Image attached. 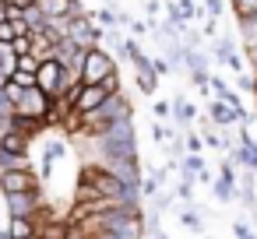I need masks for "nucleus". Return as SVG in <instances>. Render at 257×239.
Here are the masks:
<instances>
[{
    "instance_id": "obj_1",
    "label": "nucleus",
    "mask_w": 257,
    "mask_h": 239,
    "mask_svg": "<svg viewBox=\"0 0 257 239\" xmlns=\"http://www.w3.org/2000/svg\"><path fill=\"white\" fill-rule=\"evenodd\" d=\"M78 183L92 186L99 197H109V200H120V204H141V190H134L123 179H116L102 162H85L81 172H78Z\"/></svg>"
},
{
    "instance_id": "obj_2",
    "label": "nucleus",
    "mask_w": 257,
    "mask_h": 239,
    "mask_svg": "<svg viewBox=\"0 0 257 239\" xmlns=\"http://www.w3.org/2000/svg\"><path fill=\"white\" fill-rule=\"evenodd\" d=\"M99 162H113V158H131L138 155V134H134V120H123V123H113L106 127L102 134L88 137Z\"/></svg>"
},
{
    "instance_id": "obj_3",
    "label": "nucleus",
    "mask_w": 257,
    "mask_h": 239,
    "mask_svg": "<svg viewBox=\"0 0 257 239\" xmlns=\"http://www.w3.org/2000/svg\"><path fill=\"white\" fill-rule=\"evenodd\" d=\"M123 120H134V106H131V99L123 95V92H116V95H109L95 113H88V116H81V123H78V134H85V137H95V134H102L106 127H113V123H123Z\"/></svg>"
},
{
    "instance_id": "obj_4",
    "label": "nucleus",
    "mask_w": 257,
    "mask_h": 239,
    "mask_svg": "<svg viewBox=\"0 0 257 239\" xmlns=\"http://www.w3.org/2000/svg\"><path fill=\"white\" fill-rule=\"evenodd\" d=\"M109 74H116V60L106 46H95V50L81 53V85H102Z\"/></svg>"
},
{
    "instance_id": "obj_5",
    "label": "nucleus",
    "mask_w": 257,
    "mask_h": 239,
    "mask_svg": "<svg viewBox=\"0 0 257 239\" xmlns=\"http://www.w3.org/2000/svg\"><path fill=\"white\" fill-rule=\"evenodd\" d=\"M15 109H18V116L39 120V123H46V127H50V120H53V99H50L46 92H39L36 85L22 92V99H18V106H15Z\"/></svg>"
},
{
    "instance_id": "obj_6",
    "label": "nucleus",
    "mask_w": 257,
    "mask_h": 239,
    "mask_svg": "<svg viewBox=\"0 0 257 239\" xmlns=\"http://www.w3.org/2000/svg\"><path fill=\"white\" fill-rule=\"evenodd\" d=\"M67 39L85 53V50H95V46H102V29L88 18V11L85 15H78V18H67Z\"/></svg>"
},
{
    "instance_id": "obj_7",
    "label": "nucleus",
    "mask_w": 257,
    "mask_h": 239,
    "mask_svg": "<svg viewBox=\"0 0 257 239\" xmlns=\"http://www.w3.org/2000/svg\"><path fill=\"white\" fill-rule=\"evenodd\" d=\"M43 190H32V193H4V207H8V218H36L43 211Z\"/></svg>"
},
{
    "instance_id": "obj_8",
    "label": "nucleus",
    "mask_w": 257,
    "mask_h": 239,
    "mask_svg": "<svg viewBox=\"0 0 257 239\" xmlns=\"http://www.w3.org/2000/svg\"><path fill=\"white\" fill-rule=\"evenodd\" d=\"M211 64H218V67H229V71H236V74H243V71H246V64L239 60V53H236V43H232L229 36H218V39H211Z\"/></svg>"
},
{
    "instance_id": "obj_9",
    "label": "nucleus",
    "mask_w": 257,
    "mask_h": 239,
    "mask_svg": "<svg viewBox=\"0 0 257 239\" xmlns=\"http://www.w3.org/2000/svg\"><path fill=\"white\" fill-rule=\"evenodd\" d=\"M32 190H43L36 169H15L0 176V193H32Z\"/></svg>"
},
{
    "instance_id": "obj_10",
    "label": "nucleus",
    "mask_w": 257,
    "mask_h": 239,
    "mask_svg": "<svg viewBox=\"0 0 257 239\" xmlns=\"http://www.w3.org/2000/svg\"><path fill=\"white\" fill-rule=\"evenodd\" d=\"M109 99V92L102 88V85H81V92H78V99H74V106H71V113L81 120V116H88V113H95L102 102Z\"/></svg>"
},
{
    "instance_id": "obj_11",
    "label": "nucleus",
    "mask_w": 257,
    "mask_h": 239,
    "mask_svg": "<svg viewBox=\"0 0 257 239\" xmlns=\"http://www.w3.org/2000/svg\"><path fill=\"white\" fill-rule=\"evenodd\" d=\"M36 8L53 22V18H78V15H85V8H81V0H36Z\"/></svg>"
},
{
    "instance_id": "obj_12",
    "label": "nucleus",
    "mask_w": 257,
    "mask_h": 239,
    "mask_svg": "<svg viewBox=\"0 0 257 239\" xmlns=\"http://www.w3.org/2000/svg\"><path fill=\"white\" fill-rule=\"evenodd\" d=\"M53 60H57L64 71H71V74H81V50H78L71 39H60V43L53 46Z\"/></svg>"
},
{
    "instance_id": "obj_13",
    "label": "nucleus",
    "mask_w": 257,
    "mask_h": 239,
    "mask_svg": "<svg viewBox=\"0 0 257 239\" xmlns=\"http://www.w3.org/2000/svg\"><path fill=\"white\" fill-rule=\"evenodd\" d=\"M239 113H243V109H232V106H225L222 99H211V102H208V120H211L218 130H222V127H236V123H239Z\"/></svg>"
},
{
    "instance_id": "obj_14",
    "label": "nucleus",
    "mask_w": 257,
    "mask_h": 239,
    "mask_svg": "<svg viewBox=\"0 0 257 239\" xmlns=\"http://www.w3.org/2000/svg\"><path fill=\"white\" fill-rule=\"evenodd\" d=\"M236 169H246V172H257V137L250 144H236L229 155H225Z\"/></svg>"
},
{
    "instance_id": "obj_15",
    "label": "nucleus",
    "mask_w": 257,
    "mask_h": 239,
    "mask_svg": "<svg viewBox=\"0 0 257 239\" xmlns=\"http://www.w3.org/2000/svg\"><path fill=\"white\" fill-rule=\"evenodd\" d=\"M29 148H32V141L25 137V134H18V130H0V151H8V155H18V158H29Z\"/></svg>"
},
{
    "instance_id": "obj_16",
    "label": "nucleus",
    "mask_w": 257,
    "mask_h": 239,
    "mask_svg": "<svg viewBox=\"0 0 257 239\" xmlns=\"http://www.w3.org/2000/svg\"><path fill=\"white\" fill-rule=\"evenodd\" d=\"M194 120H197V106H194L187 95H176V99H173V123L183 127V130H190Z\"/></svg>"
},
{
    "instance_id": "obj_17",
    "label": "nucleus",
    "mask_w": 257,
    "mask_h": 239,
    "mask_svg": "<svg viewBox=\"0 0 257 239\" xmlns=\"http://www.w3.org/2000/svg\"><path fill=\"white\" fill-rule=\"evenodd\" d=\"M204 169H208V165H204V155H183V158H180V179L197 183V176H201Z\"/></svg>"
},
{
    "instance_id": "obj_18",
    "label": "nucleus",
    "mask_w": 257,
    "mask_h": 239,
    "mask_svg": "<svg viewBox=\"0 0 257 239\" xmlns=\"http://www.w3.org/2000/svg\"><path fill=\"white\" fill-rule=\"evenodd\" d=\"M8 127H11V130H18V134H25L29 141H32V137H39V134L46 130V123H39V120H29V116H18V113H15V120H11ZM8 127H4V130H8Z\"/></svg>"
},
{
    "instance_id": "obj_19",
    "label": "nucleus",
    "mask_w": 257,
    "mask_h": 239,
    "mask_svg": "<svg viewBox=\"0 0 257 239\" xmlns=\"http://www.w3.org/2000/svg\"><path fill=\"white\" fill-rule=\"evenodd\" d=\"M180 225L190 232V235H204V218L197 214V207H180Z\"/></svg>"
},
{
    "instance_id": "obj_20",
    "label": "nucleus",
    "mask_w": 257,
    "mask_h": 239,
    "mask_svg": "<svg viewBox=\"0 0 257 239\" xmlns=\"http://www.w3.org/2000/svg\"><path fill=\"white\" fill-rule=\"evenodd\" d=\"M8 232H11V239H32V235H39V228H36L32 218H8Z\"/></svg>"
},
{
    "instance_id": "obj_21",
    "label": "nucleus",
    "mask_w": 257,
    "mask_h": 239,
    "mask_svg": "<svg viewBox=\"0 0 257 239\" xmlns=\"http://www.w3.org/2000/svg\"><path fill=\"white\" fill-rule=\"evenodd\" d=\"M134 85H138L141 95H155V92H159V78H155L152 67H148V71H134Z\"/></svg>"
},
{
    "instance_id": "obj_22",
    "label": "nucleus",
    "mask_w": 257,
    "mask_h": 239,
    "mask_svg": "<svg viewBox=\"0 0 257 239\" xmlns=\"http://www.w3.org/2000/svg\"><path fill=\"white\" fill-rule=\"evenodd\" d=\"M211 193H215V200H218V204H232V200H236V183H229V179L215 176V183H211Z\"/></svg>"
},
{
    "instance_id": "obj_23",
    "label": "nucleus",
    "mask_w": 257,
    "mask_h": 239,
    "mask_svg": "<svg viewBox=\"0 0 257 239\" xmlns=\"http://www.w3.org/2000/svg\"><path fill=\"white\" fill-rule=\"evenodd\" d=\"M239 39H243V50H257V15L239 18Z\"/></svg>"
},
{
    "instance_id": "obj_24",
    "label": "nucleus",
    "mask_w": 257,
    "mask_h": 239,
    "mask_svg": "<svg viewBox=\"0 0 257 239\" xmlns=\"http://www.w3.org/2000/svg\"><path fill=\"white\" fill-rule=\"evenodd\" d=\"M32 57H36L39 64L53 60V43H50L46 36H32Z\"/></svg>"
},
{
    "instance_id": "obj_25",
    "label": "nucleus",
    "mask_w": 257,
    "mask_h": 239,
    "mask_svg": "<svg viewBox=\"0 0 257 239\" xmlns=\"http://www.w3.org/2000/svg\"><path fill=\"white\" fill-rule=\"evenodd\" d=\"M15 169H32V158H18V155L0 151V176H4V172H15Z\"/></svg>"
},
{
    "instance_id": "obj_26",
    "label": "nucleus",
    "mask_w": 257,
    "mask_h": 239,
    "mask_svg": "<svg viewBox=\"0 0 257 239\" xmlns=\"http://www.w3.org/2000/svg\"><path fill=\"white\" fill-rule=\"evenodd\" d=\"M183 151H187V155H201V151H204V137H201L194 127L183 130Z\"/></svg>"
},
{
    "instance_id": "obj_27",
    "label": "nucleus",
    "mask_w": 257,
    "mask_h": 239,
    "mask_svg": "<svg viewBox=\"0 0 257 239\" xmlns=\"http://www.w3.org/2000/svg\"><path fill=\"white\" fill-rule=\"evenodd\" d=\"M64 155H67V141L53 137V141H46V144H43V158H50V162H60Z\"/></svg>"
},
{
    "instance_id": "obj_28",
    "label": "nucleus",
    "mask_w": 257,
    "mask_h": 239,
    "mask_svg": "<svg viewBox=\"0 0 257 239\" xmlns=\"http://www.w3.org/2000/svg\"><path fill=\"white\" fill-rule=\"evenodd\" d=\"M173 200H176V193H173V190H159V193L148 200V211H159V214H162V211H169V207H173Z\"/></svg>"
},
{
    "instance_id": "obj_29",
    "label": "nucleus",
    "mask_w": 257,
    "mask_h": 239,
    "mask_svg": "<svg viewBox=\"0 0 257 239\" xmlns=\"http://www.w3.org/2000/svg\"><path fill=\"white\" fill-rule=\"evenodd\" d=\"M229 8H232L236 22H239V18H253V15H257V0H229Z\"/></svg>"
},
{
    "instance_id": "obj_30",
    "label": "nucleus",
    "mask_w": 257,
    "mask_h": 239,
    "mask_svg": "<svg viewBox=\"0 0 257 239\" xmlns=\"http://www.w3.org/2000/svg\"><path fill=\"white\" fill-rule=\"evenodd\" d=\"M236 92H243V95H253V99H257V78H253L250 71L236 74Z\"/></svg>"
},
{
    "instance_id": "obj_31",
    "label": "nucleus",
    "mask_w": 257,
    "mask_h": 239,
    "mask_svg": "<svg viewBox=\"0 0 257 239\" xmlns=\"http://www.w3.org/2000/svg\"><path fill=\"white\" fill-rule=\"evenodd\" d=\"M15 113H18V109H15V102H11L4 92H0V130H4V127L15 120Z\"/></svg>"
},
{
    "instance_id": "obj_32",
    "label": "nucleus",
    "mask_w": 257,
    "mask_h": 239,
    "mask_svg": "<svg viewBox=\"0 0 257 239\" xmlns=\"http://www.w3.org/2000/svg\"><path fill=\"white\" fill-rule=\"evenodd\" d=\"M173 193H176V197H180V200H183L187 207H194V200H197V197H194V183H190V179H180Z\"/></svg>"
},
{
    "instance_id": "obj_33",
    "label": "nucleus",
    "mask_w": 257,
    "mask_h": 239,
    "mask_svg": "<svg viewBox=\"0 0 257 239\" xmlns=\"http://www.w3.org/2000/svg\"><path fill=\"white\" fill-rule=\"evenodd\" d=\"M208 88H211V99H225V92H229V85H225V78H222V74H211Z\"/></svg>"
},
{
    "instance_id": "obj_34",
    "label": "nucleus",
    "mask_w": 257,
    "mask_h": 239,
    "mask_svg": "<svg viewBox=\"0 0 257 239\" xmlns=\"http://www.w3.org/2000/svg\"><path fill=\"white\" fill-rule=\"evenodd\" d=\"M152 113H155V123H166V120H173V102H155L152 106Z\"/></svg>"
},
{
    "instance_id": "obj_35",
    "label": "nucleus",
    "mask_w": 257,
    "mask_h": 239,
    "mask_svg": "<svg viewBox=\"0 0 257 239\" xmlns=\"http://www.w3.org/2000/svg\"><path fill=\"white\" fill-rule=\"evenodd\" d=\"M201 8L208 18H222L225 15V0H201Z\"/></svg>"
},
{
    "instance_id": "obj_36",
    "label": "nucleus",
    "mask_w": 257,
    "mask_h": 239,
    "mask_svg": "<svg viewBox=\"0 0 257 239\" xmlns=\"http://www.w3.org/2000/svg\"><path fill=\"white\" fill-rule=\"evenodd\" d=\"M232 235H236V239H253L257 232L250 228V221H246V218H236V221H232Z\"/></svg>"
},
{
    "instance_id": "obj_37",
    "label": "nucleus",
    "mask_w": 257,
    "mask_h": 239,
    "mask_svg": "<svg viewBox=\"0 0 257 239\" xmlns=\"http://www.w3.org/2000/svg\"><path fill=\"white\" fill-rule=\"evenodd\" d=\"M8 81H11V85H18V88L25 92V88H32V85H36V74H25V71H15V74H11Z\"/></svg>"
},
{
    "instance_id": "obj_38",
    "label": "nucleus",
    "mask_w": 257,
    "mask_h": 239,
    "mask_svg": "<svg viewBox=\"0 0 257 239\" xmlns=\"http://www.w3.org/2000/svg\"><path fill=\"white\" fill-rule=\"evenodd\" d=\"M159 186H162L159 179H152V176H145V179H141V200H152V197L159 193Z\"/></svg>"
},
{
    "instance_id": "obj_39",
    "label": "nucleus",
    "mask_w": 257,
    "mask_h": 239,
    "mask_svg": "<svg viewBox=\"0 0 257 239\" xmlns=\"http://www.w3.org/2000/svg\"><path fill=\"white\" fill-rule=\"evenodd\" d=\"M11 46H15V53H18V57H32V36H18Z\"/></svg>"
},
{
    "instance_id": "obj_40",
    "label": "nucleus",
    "mask_w": 257,
    "mask_h": 239,
    "mask_svg": "<svg viewBox=\"0 0 257 239\" xmlns=\"http://www.w3.org/2000/svg\"><path fill=\"white\" fill-rule=\"evenodd\" d=\"M127 29H131L138 39H145V36L152 32V25H148V22H141V18H131V25H127Z\"/></svg>"
},
{
    "instance_id": "obj_41",
    "label": "nucleus",
    "mask_w": 257,
    "mask_h": 239,
    "mask_svg": "<svg viewBox=\"0 0 257 239\" xmlns=\"http://www.w3.org/2000/svg\"><path fill=\"white\" fill-rule=\"evenodd\" d=\"M201 36H204V39H218V18H204Z\"/></svg>"
},
{
    "instance_id": "obj_42",
    "label": "nucleus",
    "mask_w": 257,
    "mask_h": 239,
    "mask_svg": "<svg viewBox=\"0 0 257 239\" xmlns=\"http://www.w3.org/2000/svg\"><path fill=\"white\" fill-rule=\"evenodd\" d=\"M152 71H155V78H166V74H173V64H169V60L152 57Z\"/></svg>"
},
{
    "instance_id": "obj_43",
    "label": "nucleus",
    "mask_w": 257,
    "mask_h": 239,
    "mask_svg": "<svg viewBox=\"0 0 257 239\" xmlns=\"http://www.w3.org/2000/svg\"><path fill=\"white\" fill-rule=\"evenodd\" d=\"M18 71L36 74V71H39V60H36V57H18Z\"/></svg>"
},
{
    "instance_id": "obj_44",
    "label": "nucleus",
    "mask_w": 257,
    "mask_h": 239,
    "mask_svg": "<svg viewBox=\"0 0 257 239\" xmlns=\"http://www.w3.org/2000/svg\"><path fill=\"white\" fill-rule=\"evenodd\" d=\"M145 11H148V18L155 22V18H159V11H162V4H159V0H148V4H145ZM152 22H148V25H152Z\"/></svg>"
},
{
    "instance_id": "obj_45",
    "label": "nucleus",
    "mask_w": 257,
    "mask_h": 239,
    "mask_svg": "<svg viewBox=\"0 0 257 239\" xmlns=\"http://www.w3.org/2000/svg\"><path fill=\"white\" fill-rule=\"evenodd\" d=\"M197 179H201V183H208V186H211V183H215V172H208V169H204V172H201V176H197Z\"/></svg>"
},
{
    "instance_id": "obj_46",
    "label": "nucleus",
    "mask_w": 257,
    "mask_h": 239,
    "mask_svg": "<svg viewBox=\"0 0 257 239\" xmlns=\"http://www.w3.org/2000/svg\"><path fill=\"white\" fill-rule=\"evenodd\" d=\"M92 239H120V235H113V232H95Z\"/></svg>"
},
{
    "instance_id": "obj_47",
    "label": "nucleus",
    "mask_w": 257,
    "mask_h": 239,
    "mask_svg": "<svg viewBox=\"0 0 257 239\" xmlns=\"http://www.w3.org/2000/svg\"><path fill=\"white\" fill-rule=\"evenodd\" d=\"M4 85H8V74H4V71H0V92H4Z\"/></svg>"
},
{
    "instance_id": "obj_48",
    "label": "nucleus",
    "mask_w": 257,
    "mask_h": 239,
    "mask_svg": "<svg viewBox=\"0 0 257 239\" xmlns=\"http://www.w3.org/2000/svg\"><path fill=\"white\" fill-rule=\"evenodd\" d=\"M0 239H11V232H8V225H4V228H0Z\"/></svg>"
},
{
    "instance_id": "obj_49",
    "label": "nucleus",
    "mask_w": 257,
    "mask_h": 239,
    "mask_svg": "<svg viewBox=\"0 0 257 239\" xmlns=\"http://www.w3.org/2000/svg\"><path fill=\"white\" fill-rule=\"evenodd\" d=\"M4 225H8V221H0V228H4Z\"/></svg>"
},
{
    "instance_id": "obj_50",
    "label": "nucleus",
    "mask_w": 257,
    "mask_h": 239,
    "mask_svg": "<svg viewBox=\"0 0 257 239\" xmlns=\"http://www.w3.org/2000/svg\"><path fill=\"white\" fill-rule=\"evenodd\" d=\"M201 239H211V235H201Z\"/></svg>"
},
{
    "instance_id": "obj_51",
    "label": "nucleus",
    "mask_w": 257,
    "mask_h": 239,
    "mask_svg": "<svg viewBox=\"0 0 257 239\" xmlns=\"http://www.w3.org/2000/svg\"><path fill=\"white\" fill-rule=\"evenodd\" d=\"M32 239H39V235H32Z\"/></svg>"
},
{
    "instance_id": "obj_52",
    "label": "nucleus",
    "mask_w": 257,
    "mask_h": 239,
    "mask_svg": "<svg viewBox=\"0 0 257 239\" xmlns=\"http://www.w3.org/2000/svg\"><path fill=\"white\" fill-rule=\"evenodd\" d=\"M197 4H201V0H197Z\"/></svg>"
},
{
    "instance_id": "obj_53",
    "label": "nucleus",
    "mask_w": 257,
    "mask_h": 239,
    "mask_svg": "<svg viewBox=\"0 0 257 239\" xmlns=\"http://www.w3.org/2000/svg\"><path fill=\"white\" fill-rule=\"evenodd\" d=\"M253 239H257V235H253Z\"/></svg>"
},
{
    "instance_id": "obj_54",
    "label": "nucleus",
    "mask_w": 257,
    "mask_h": 239,
    "mask_svg": "<svg viewBox=\"0 0 257 239\" xmlns=\"http://www.w3.org/2000/svg\"><path fill=\"white\" fill-rule=\"evenodd\" d=\"M253 102H257V99H253Z\"/></svg>"
}]
</instances>
